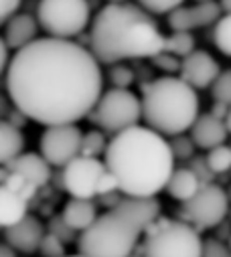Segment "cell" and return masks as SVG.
<instances>
[{"label":"cell","mask_w":231,"mask_h":257,"mask_svg":"<svg viewBox=\"0 0 231 257\" xmlns=\"http://www.w3.org/2000/svg\"><path fill=\"white\" fill-rule=\"evenodd\" d=\"M107 172L105 162L91 156H77L71 160L61 174V186L71 197L95 199L101 176Z\"/></svg>","instance_id":"8fae6325"},{"label":"cell","mask_w":231,"mask_h":257,"mask_svg":"<svg viewBox=\"0 0 231 257\" xmlns=\"http://www.w3.org/2000/svg\"><path fill=\"white\" fill-rule=\"evenodd\" d=\"M103 162L126 197H156L175 170L168 140L140 123L111 136Z\"/></svg>","instance_id":"7a4b0ae2"},{"label":"cell","mask_w":231,"mask_h":257,"mask_svg":"<svg viewBox=\"0 0 231 257\" xmlns=\"http://www.w3.org/2000/svg\"><path fill=\"white\" fill-rule=\"evenodd\" d=\"M99 65L91 49L73 39H37L13 55L7 91L37 123H77L103 93Z\"/></svg>","instance_id":"6da1fadb"},{"label":"cell","mask_w":231,"mask_h":257,"mask_svg":"<svg viewBox=\"0 0 231 257\" xmlns=\"http://www.w3.org/2000/svg\"><path fill=\"white\" fill-rule=\"evenodd\" d=\"M27 199L9 184H0V227L7 229L27 217Z\"/></svg>","instance_id":"d6986e66"},{"label":"cell","mask_w":231,"mask_h":257,"mask_svg":"<svg viewBox=\"0 0 231 257\" xmlns=\"http://www.w3.org/2000/svg\"><path fill=\"white\" fill-rule=\"evenodd\" d=\"M207 164L215 174H225L231 170V146L221 144L207 150Z\"/></svg>","instance_id":"d4e9b609"},{"label":"cell","mask_w":231,"mask_h":257,"mask_svg":"<svg viewBox=\"0 0 231 257\" xmlns=\"http://www.w3.org/2000/svg\"><path fill=\"white\" fill-rule=\"evenodd\" d=\"M225 125H227L229 134H231V105H229V111H227V117H225Z\"/></svg>","instance_id":"7bdbcfd3"},{"label":"cell","mask_w":231,"mask_h":257,"mask_svg":"<svg viewBox=\"0 0 231 257\" xmlns=\"http://www.w3.org/2000/svg\"><path fill=\"white\" fill-rule=\"evenodd\" d=\"M3 184H9L11 188H15L19 195H23L27 201H31L37 195V190H39V186H35L31 180H27L25 176H21L17 172H11V170H9V176H7V180Z\"/></svg>","instance_id":"1f68e13d"},{"label":"cell","mask_w":231,"mask_h":257,"mask_svg":"<svg viewBox=\"0 0 231 257\" xmlns=\"http://www.w3.org/2000/svg\"><path fill=\"white\" fill-rule=\"evenodd\" d=\"M37 19L49 37L73 39L91 23L89 0H39Z\"/></svg>","instance_id":"ba28073f"},{"label":"cell","mask_w":231,"mask_h":257,"mask_svg":"<svg viewBox=\"0 0 231 257\" xmlns=\"http://www.w3.org/2000/svg\"><path fill=\"white\" fill-rule=\"evenodd\" d=\"M87 119L107 134H120L142 119V99L130 89L111 87L101 93Z\"/></svg>","instance_id":"52a82bcc"},{"label":"cell","mask_w":231,"mask_h":257,"mask_svg":"<svg viewBox=\"0 0 231 257\" xmlns=\"http://www.w3.org/2000/svg\"><path fill=\"white\" fill-rule=\"evenodd\" d=\"M160 217L156 197H124L79 233L77 247L85 257H130L148 225Z\"/></svg>","instance_id":"277c9868"},{"label":"cell","mask_w":231,"mask_h":257,"mask_svg":"<svg viewBox=\"0 0 231 257\" xmlns=\"http://www.w3.org/2000/svg\"><path fill=\"white\" fill-rule=\"evenodd\" d=\"M189 168H193L195 172H197V176L201 178V182L203 184H207V182H211L213 180V176H215V172L209 168V164H207V158H193V162H191V166Z\"/></svg>","instance_id":"d590c367"},{"label":"cell","mask_w":231,"mask_h":257,"mask_svg":"<svg viewBox=\"0 0 231 257\" xmlns=\"http://www.w3.org/2000/svg\"><path fill=\"white\" fill-rule=\"evenodd\" d=\"M7 168L11 172H17L21 176H25L27 180H31L35 186H45L51 180V164L43 154H35V152H23L19 154L15 160H11L7 164Z\"/></svg>","instance_id":"e0dca14e"},{"label":"cell","mask_w":231,"mask_h":257,"mask_svg":"<svg viewBox=\"0 0 231 257\" xmlns=\"http://www.w3.org/2000/svg\"><path fill=\"white\" fill-rule=\"evenodd\" d=\"M47 229H49V233H53V235L59 237L63 243H73L75 239H79V237H77L79 231L73 229V227L63 219V215H55V217H51Z\"/></svg>","instance_id":"4316f807"},{"label":"cell","mask_w":231,"mask_h":257,"mask_svg":"<svg viewBox=\"0 0 231 257\" xmlns=\"http://www.w3.org/2000/svg\"><path fill=\"white\" fill-rule=\"evenodd\" d=\"M23 0H0V27L7 25L21 9Z\"/></svg>","instance_id":"e575fe53"},{"label":"cell","mask_w":231,"mask_h":257,"mask_svg":"<svg viewBox=\"0 0 231 257\" xmlns=\"http://www.w3.org/2000/svg\"><path fill=\"white\" fill-rule=\"evenodd\" d=\"M172 55H177L181 59H185L187 55H191L195 51V37L189 31H172L170 35L164 37V49Z\"/></svg>","instance_id":"7402d4cb"},{"label":"cell","mask_w":231,"mask_h":257,"mask_svg":"<svg viewBox=\"0 0 231 257\" xmlns=\"http://www.w3.org/2000/svg\"><path fill=\"white\" fill-rule=\"evenodd\" d=\"M11 97H7L5 93H0V119H7L9 111H11Z\"/></svg>","instance_id":"ab89813d"},{"label":"cell","mask_w":231,"mask_h":257,"mask_svg":"<svg viewBox=\"0 0 231 257\" xmlns=\"http://www.w3.org/2000/svg\"><path fill=\"white\" fill-rule=\"evenodd\" d=\"M83 132L77 123H55L45 125L39 140V152L55 168H65L71 160L81 156Z\"/></svg>","instance_id":"30bf717a"},{"label":"cell","mask_w":231,"mask_h":257,"mask_svg":"<svg viewBox=\"0 0 231 257\" xmlns=\"http://www.w3.org/2000/svg\"><path fill=\"white\" fill-rule=\"evenodd\" d=\"M223 15V9L215 0L209 3H195V5H183L168 15V27L172 31H197L215 25Z\"/></svg>","instance_id":"7c38bea8"},{"label":"cell","mask_w":231,"mask_h":257,"mask_svg":"<svg viewBox=\"0 0 231 257\" xmlns=\"http://www.w3.org/2000/svg\"><path fill=\"white\" fill-rule=\"evenodd\" d=\"M213 43L225 57H231V15L229 13L221 15V19L213 25Z\"/></svg>","instance_id":"603a6c76"},{"label":"cell","mask_w":231,"mask_h":257,"mask_svg":"<svg viewBox=\"0 0 231 257\" xmlns=\"http://www.w3.org/2000/svg\"><path fill=\"white\" fill-rule=\"evenodd\" d=\"M107 140L103 136V132L99 130H89L83 134V140H81V156H91V158H99L105 154L107 150Z\"/></svg>","instance_id":"cb8c5ba5"},{"label":"cell","mask_w":231,"mask_h":257,"mask_svg":"<svg viewBox=\"0 0 231 257\" xmlns=\"http://www.w3.org/2000/svg\"><path fill=\"white\" fill-rule=\"evenodd\" d=\"M7 119L13 123V125H17V127H21V130H23V127L27 125V121L31 119L23 109H19L17 105H13L11 107V111H9V115H7Z\"/></svg>","instance_id":"8d00e7d4"},{"label":"cell","mask_w":231,"mask_h":257,"mask_svg":"<svg viewBox=\"0 0 231 257\" xmlns=\"http://www.w3.org/2000/svg\"><path fill=\"white\" fill-rule=\"evenodd\" d=\"M201 186H203V182L193 168H177V170H172L164 190L168 192V197H172L175 201L185 203L197 195V190Z\"/></svg>","instance_id":"ac0fdd59"},{"label":"cell","mask_w":231,"mask_h":257,"mask_svg":"<svg viewBox=\"0 0 231 257\" xmlns=\"http://www.w3.org/2000/svg\"><path fill=\"white\" fill-rule=\"evenodd\" d=\"M107 79H109L111 87L130 89V85L136 81V73H134L132 67L126 65V61H122V63H113V65H109Z\"/></svg>","instance_id":"484cf974"},{"label":"cell","mask_w":231,"mask_h":257,"mask_svg":"<svg viewBox=\"0 0 231 257\" xmlns=\"http://www.w3.org/2000/svg\"><path fill=\"white\" fill-rule=\"evenodd\" d=\"M219 73H221V67H219L217 59L207 51L195 49L191 55H187L183 59L179 77H183L195 89H207L215 83Z\"/></svg>","instance_id":"4fadbf2b"},{"label":"cell","mask_w":231,"mask_h":257,"mask_svg":"<svg viewBox=\"0 0 231 257\" xmlns=\"http://www.w3.org/2000/svg\"><path fill=\"white\" fill-rule=\"evenodd\" d=\"M227 111H229V105H227V103H223V101H215V103H213V107H211V113H213V115H217V117H221V119H225V117H227Z\"/></svg>","instance_id":"f35d334b"},{"label":"cell","mask_w":231,"mask_h":257,"mask_svg":"<svg viewBox=\"0 0 231 257\" xmlns=\"http://www.w3.org/2000/svg\"><path fill=\"white\" fill-rule=\"evenodd\" d=\"M61 215L79 233L85 231L87 227H91L93 221L99 217L97 215V205L93 203V199H79V197H71Z\"/></svg>","instance_id":"ffe728a7"},{"label":"cell","mask_w":231,"mask_h":257,"mask_svg":"<svg viewBox=\"0 0 231 257\" xmlns=\"http://www.w3.org/2000/svg\"><path fill=\"white\" fill-rule=\"evenodd\" d=\"M229 211V195L213 182L203 184L197 195L191 197L189 201L181 203L179 209V219L193 225L197 231L213 229L223 223Z\"/></svg>","instance_id":"9c48e42d"},{"label":"cell","mask_w":231,"mask_h":257,"mask_svg":"<svg viewBox=\"0 0 231 257\" xmlns=\"http://www.w3.org/2000/svg\"><path fill=\"white\" fill-rule=\"evenodd\" d=\"M65 257H85L83 253H77V255H65Z\"/></svg>","instance_id":"ee69618b"},{"label":"cell","mask_w":231,"mask_h":257,"mask_svg":"<svg viewBox=\"0 0 231 257\" xmlns=\"http://www.w3.org/2000/svg\"><path fill=\"white\" fill-rule=\"evenodd\" d=\"M227 245H229V247H231V237H229V243H227Z\"/></svg>","instance_id":"7dc6e473"},{"label":"cell","mask_w":231,"mask_h":257,"mask_svg":"<svg viewBox=\"0 0 231 257\" xmlns=\"http://www.w3.org/2000/svg\"><path fill=\"white\" fill-rule=\"evenodd\" d=\"M9 65H11V47L5 37H0V75L7 73Z\"/></svg>","instance_id":"74e56055"},{"label":"cell","mask_w":231,"mask_h":257,"mask_svg":"<svg viewBox=\"0 0 231 257\" xmlns=\"http://www.w3.org/2000/svg\"><path fill=\"white\" fill-rule=\"evenodd\" d=\"M39 19L27 13H17L5 25V39L13 51H21L39 39Z\"/></svg>","instance_id":"2e32d148"},{"label":"cell","mask_w":231,"mask_h":257,"mask_svg":"<svg viewBox=\"0 0 231 257\" xmlns=\"http://www.w3.org/2000/svg\"><path fill=\"white\" fill-rule=\"evenodd\" d=\"M23 152H25L23 130L13 125L9 119H0V166H7Z\"/></svg>","instance_id":"44dd1931"},{"label":"cell","mask_w":231,"mask_h":257,"mask_svg":"<svg viewBox=\"0 0 231 257\" xmlns=\"http://www.w3.org/2000/svg\"><path fill=\"white\" fill-rule=\"evenodd\" d=\"M150 61H152V65H154L156 69L164 71L166 75H175V73H179V71H181V63H183L181 57L172 55V53H168V51H160V53L154 55Z\"/></svg>","instance_id":"f546056e"},{"label":"cell","mask_w":231,"mask_h":257,"mask_svg":"<svg viewBox=\"0 0 231 257\" xmlns=\"http://www.w3.org/2000/svg\"><path fill=\"white\" fill-rule=\"evenodd\" d=\"M211 95L215 101H223L231 105V69H225L219 73V77L211 85Z\"/></svg>","instance_id":"f1b7e54d"},{"label":"cell","mask_w":231,"mask_h":257,"mask_svg":"<svg viewBox=\"0 0 231 257\" xmlns=\"http://www.w3.org/2000/svg\"><path fill=\"white\" fill-rule=\"evenodd\" d=\"M168 144H170V150H172V154H175V158H179V160H189V158H193L195 148H197L195 140H193L191 136H185V134L170 136Z\"/></svg>","instance_id":"83f0119b"},{"label":"cell","mask_w":231,"mask_h":257,"mask_svg":"<svg viewBox=\"0 0 231 257\" xmlns=\"http://www.w3.org/2000/svg\"><path fill=\"white\" fill-rule=\"evenodd\" d=\"M39 251H41L43 257H65V243L59 237H57V235H53V233L47 231L45 237H43V241H41Z\"/></svg>","instance_id":"d6a6232c"},{"label":"cell","mask_w":231,"mask_h":257,"mask_svg":"<svg viewBox=\"0 0 231 257\" xmlns=\"http://www.w3.org/2000/svg\"><path fill=\"white\" fill-rule=\"evenodd\" d=\"M0 257H17V249L9 243H0Z\"/></svg>","instance_id":"60d3db41"},{"label":"cell","mask_w":231,"mask_h":257,"mask_svg":"<svg viewBox=\"0 0 231 257\" xmlns=\"http://www.w3.org/2000/svg\"><path fill=\"white\" fill-rule=\"evenodd\" d=\"M107 3H128V0H107Z\"/></svg>","instance_id":"f6af8a7d"},{"label":"cell","mask_w":231,"mask_h":257,"mask_svg":"<svg viewBox=\"0 0 231 257\" xmlns=\"http://www.w3.org/2000/svg\"><path fill=\"white\" fill-rule=\"evenodd\" d=\"M5 237H7V243L13 245L17 251L35 253V251H39L41 241L45 237V225L35 215H27L19 223L7 227Z\"/></svg>","instance_id":"5bb4252c"},{"label":"cell","mask_w":231,"mask_h":257,"mask_svg":"<svg viewBox=\"0 0 231 257\" xmlns=\"http://www.w3.org/2000/svg\"><path fill=\"white\" fill-rule=\"evenodd\" d=\"M164 37L154 15L140 5L107 3L95 15L89 49L101 65L152 59L164 49Z\"/></svg>","instance_id":"3957f363"},{"label":"cell","mask_w":231,"mask_h":257,"mask_svg":"<svg viewBox=\"0 0 231 257\" xmlns=\"http://www.w3.org/2000/svg\"><path fill=\"white\" fill-rule=\"evenodd\" d=\"M144 235V257H203L201 231L181 219L158 217L148 225Z\"/></svg>","instance_id":"8992f818"},{"label":"cell","mask_w":231,"mask_h":257,"mask_svg":"<svg viewBox=\"0 0 231 257\" xmlns=\"http://www.w3.org/2000/svg\"><path fill=\"white\" fill-rule=\"evenodd\" d=\"M203 257H231V247L221 239H205Z\"/></svg>","instance_id":"836d02e7"},{"label":"cell","mask_w":231,"mask_h":257,"mask_svg":"<svg viewBox=\"0 0 231 257\" xmlns=\"http://www.w3.org/2000/svg\"><path fill=\"white\" fill-rule=\"evenodd\" d=\"M229 136V130L225 125V119L209 113H199V117L195 119L193 127H191V138L195 140L197 148L201 150H211L215 146L225 144Z\"/></svg>","instance_id":"9a60e30c"},{"label":"cell","mask_w":231,"mask_h":257,"mask_svg":"<svg viewBox=\"0 0 231 257\" xmlns=\"http://www.w3.org/2000/svg\"><path fill=\"white\" fill-rule=\"evenodd\" d=\"M142 119L162 136H177L191 130L199 117V95L183 77L164 75L144 81Z\"/></svg>","instance_id":"5b68a950"},{"label":"cell","mask_w":231,"mask_h":257,"mask_svg":"<svg viewBox=\"0 0 231 257\" xmlns=\"http://www.w3.org/2000/svg\"><path fill=\"white\" fill-rule=\"evenodd\" d=\"M195 3H209V0H195Z\"/></svg>","instance_id":"bcb514c9"},{"label":"cell","mask_w":231,"mask_h":257,"mask_svg":"<svg viewBox=\"0 0 231 257\" xmlns=\"http://www.w3.org/2000/svg\"><path fill=\"white\" fill-rule=\"evenodd\" d=\"M136 3L146 9L150 15H170L175 9L183 7L185 5V0H136Z\"/></svg>","instance_id":"4dcf8cb0"},{"label":"cell","mask_w":231,"mask_h":257,"mask_svg":"<svg viewBox=\"0 0 231 257\" xmlns=\"http://www.w3.org/2000/svg\"><path fill=\"white\" fill-rule=\"evenodd\" d=\"M219 5L223 9V13H229L231 15V0H219Z\"/></svg>","instance_id":"b9f144b4"}]
</instances>
